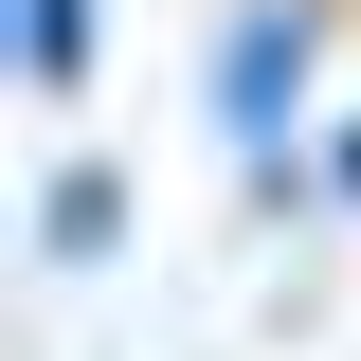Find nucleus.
Segmentation results:
<instances>
[{
  "instance_id": "4",
  "label": "nucleus",
  "mask_w": 361,
  "mask_h": 361,
  "mask_svg": "<svg viewBox=\"0 0 361 361\" xmlns=\"http://www.w3.org/2000/svg\"><path fill=\"white\" fill-rule=\"evenodd\" d=\"M307 163H325V199H361V109H343V127L307 145Z\"/></svg>"
},
{
  "instance_id": "2",
  "label": "nucleus",
  "mask_w": 361,
  "mask_h": 361,
  "mask_svg": "<svg viewBox=\"0 0 361 361\" xmlns=\"http://www.w3.org/2000/svg\"><path fill=\"white\" fill-rule=\"evenodd\" d=\"M109 253H127V163L73 145V163L37 180V271H109Z\"/></svg>"
},
{
  "instance_id": "3",
  "label": "nucleus",
  "mask_w": 361,
  "mask_h": 361,
  "mask_svg": "<svg viewBox=\"0 0 361 361\" xmlns=\"http://www.w3.org/2000/svg\"><path fill=\"white\" fill-rule=\"evenodd\" d=\"M90 37H109V0H18V90L73 109V90H90Z\"/></svg>"
},
{
  "instance_id": "1",
  "label": "nucleus",
  "mask_w": 361,
  "mask_h": 361,
  "mask_svg": "<svg viewBox=\"0 0 361 361\" xmlns=\"http://www.w3.org/2000/svg\"><path fill=\"white\" fill-rule=\"evenodd\" d=\"M307 73H325V0H235V18H217V54H199V127L235 145V180H253V163H289Z\"/></svg>"
}]
</instances>
